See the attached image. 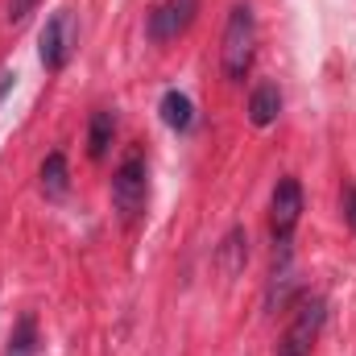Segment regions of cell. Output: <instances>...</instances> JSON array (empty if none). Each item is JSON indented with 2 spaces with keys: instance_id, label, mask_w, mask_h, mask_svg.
<instances>
[{
  "instance_id": "obj_15",
  "label": "cell",
  "mask_w": 356,
  "mask_h": 356,
  "mask_svg": "<svg viewBox=\"0 0 356 356\" xmlns=\"http://www.w3.org/2000/svg\"><path fill=\"white\" fill-rule=\"evenodd\" d=\"M13 83H17V75H13L8 67H0V104H4V95L13 91Z\"/></svg>"
},
{
  "instance_id": "obj_9",
  "label": "cell",
  "mask_w": 356,
  "mask_h": 356,
  "mask_svg": "<svg viewBox=\"0 0 356 356\" xmlns=\"http://www.w3.org/2000/svg\"><path fill=\"white\" fill-rule=\"evenodd\" d=\"M158 112H162L166 129H175V133H186V129L195 124V104H191V95H182L178 88H170L166 95H162Z\"/></svg>"
},
{
  "instance_id": "obj_13",
  "label": "cell",
  "mask_w": 356,
  "mask_h": 356,
  "mask_svg": "<svg viewBox=\"0 0 356 356\" xmlns=\"http://www.w3.org/2000/svg\"><path fill=\"white\" fill-rule=\"evenodd\" d=\"M8 356H38V319L21 315L13 336H8Z\"/></svg>"
},
{
  "instance_id": "obj_3",
  "label": "cell",
  "mask_w": 356,
  "mask_h": 356,
  "mask_svg": "<svg viewBox=\"0 0 356 356\" xmlns=\"http://www.w3.org/2000/svg\"><path fill=\"white\" fill-rule=\"evenodd\" d=\"M323 323H327V302L323 298H302L294 319H290V327L277 340V356H311Z\"/></svg>"
},
{
  "instance_id": "obj_5",
  "label": "cell",
  "mask_w": 356,
  "mask_h": 356,
  "mask_svg": "<svg viewBox=\"0 0 356 356\" xmlns=\"http://www.w3.org/2000/svg\"><path fill=\"white\" fill-rule=\"evenodd\" d=\"M71 46H75V21H71L67 8H58L42 25V33H38V58H42V67L46 71H63L67 58H71Z\"/></svg>"
},
{
  "instance_id": "obj_7",
  "label": "cell",
  "mask_w": 356,
  "mask_h": 356,
  "mask_svg": "<svg viewBox=\"0 0 356 356\" xmlns=\"http://www.w3.org/2000/svg\"><path fill=\"white\" fill-rule=\"evenodd\" d=\"M290 290H294V261H290V241L277 245V257H273V282H269V307H286L290 302Z\"/></svg>"
},
{
  "instance_id": "obj_16",
  "label": "cell",
  "mask_w": 356,
  "mask_h": 356,
  "mask_svg": "<svg viewBox=\"0 0 356 356\" xmlns=\"http://www.w3.org/2000/svg\"><path fill=\"white\" fill-rule=\"evenodd\" d=\"M344 216H348V224H353V232H356V191L344 195Z\"/></svg>"
},
{
  "instance_id": "obj_6",
  "label": "cell",
  "mask_w": 356,
  "mask_h": 356,
  "mask_svg": "<svg viewBox=\"0 0 356 356\" xmlns=\"http://www.w3.org/2000/svg\"><path fill=\"white\" fill-rule=\"evenodd\" d=\"M199 13V0H162L154 13H149V42H175L178 33H186V25L195 21Z\"/></svg>"
},
{
  "instance_id": "obj_4",
  "label": "cell",
  "mask_w": 356,
  "mask_h": 356,
  "mask_svg": "<svg viewBox=\"0 0 356 356\" xmlns=\"http://www.w3.org/2000/svg\"><path fill=\"white\" fill-rule=\"evenodd\" d=\"M298 220H302V186H298V178H277V186L269 195V232H273V241L286 245L294 236Z\"/></svg>"
},
{
  "instance_id": "obj_12",
  "label": "cell",
  "mask_w": 356,
  "mask_h": 356,
  "mask_svg": "<svg viewBox=\"0 0 356 356\" xmlns=\"http://www.w3.org/2000/svg\"><path fill=\"white\" fill-rule=\"evenodd\" d=\"M42 195L46 199H63L67 195V186H71V178H67V158L63 154H50L46 162H42Z\"/></svg>"
},
{
  "instance_id": "obj_8",
  "label": "cell",
  "mask_w": 356,
  "mask_h": 356,
  "mask_svg": "<svg viewBox=\"0 0 356 356\" xmlns=\"http://www.w3.org/2000/svg\"><path fill=\"white\" fill-rule=\"evenodd\" d=\"M245 261H249V236H245V228H232L220 241V249H216V266L224 269L228 277H236L245 269Z\"/></svg>"
},
{
  "instance_id": "obj_2",
  "label": "cell",
  "mask_w": 356,
  "mask_h": 356,
  "mask_svg": "<svg viewBox=\"0 0 356 356\" xmlns=\"http://www.w3.org/2000/svg\"><path fill=\"white\" fill-rule=\"evenodd\" d=\"M112 203H116L124 224H133L145 211V158H141V149H129L124 162L116 166V175H112Z\"/></svg>"
},
{
  "instance_id": "obj_14",
  "label": "cell",
  "mask_w": 356,
  "mask_h": 356,
  "mask_svg": "<svg viewBox=\"0 0 356 356\" xmlns=\"http://www.w3.org/2000/svg\"><path fill=\"white\" fill-rule=\"evenodd\" d=\"M33 8H38V0H8V13H4V21H8V25H21V21L33 13Z\"/></svg>"
},
{
  "instance_id": "obj_1",
  "label": "cell",
  "mask_w": 356,
  "mask_h": 356,
  "mask_svg": "<svg viewBox=\"0 0 356 356\" xmlns=\"http://www.w3.org/2000/svg\"><path fill=\"white\" fill-rule=\"evenodd\" d=\"M253 54H257V21H253V8L249 4H232L228 21H224V50H220V63H224V75L232 83H241L253 67Z\"/></svg>"
},
{
  "instance_id": "obj_11",
  "label": "cell",
  "mask_w": 356,
  "mask_h": 356,
  "mask_svg": "<svg viewBox=\"0 0 356 356\" xmlns=\"http://www.w3.org/2000/svg\"><path fill=\"white\" fill-rule=\"evenodd\" d=\"M112 137H116V116L108 112V108H99V112H91V129H88V154L99 162L104 154H108V145H112Z\"/></svg>"
},
{
  "instance_id": "obj_10",
  "label": "cell",
  "mask_w": 356,
  "mask_h": 356,
  "mask_svg": "<svg viewBox=\"0 0 356 356\" xmlns=\"http://www.w3.org/2000/svg\"><path fill=\"white\" fill-rule=\"evenodd\" d=\"M277 112H282V91L273 88V83H257L253 95H249V120L257 129H266V124L277 120Z\"/></svg>"
}]
</instances>
